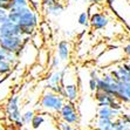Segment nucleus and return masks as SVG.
I'll return each instance as SVG.
<instances>
[{
    "mask_svg": "<svg viewBox=\"0 0 130 130\" xmlns=\"http://www.w3.org/2000/svg\"><path fill=\"white\" fill-rule=\"evenodd\" d=\"M8 11L5 8H1L0 7V25L5 24L6 21H8Z\"/></svg>",
    "mask_w": 130,
    "mask_h": 130,
    "instance_id": "obj_24",
    "label": "nucleus"
},
{
    "mask_svg": "<svg viewBox=\"0 0 130 130\" xmlns=\"http://www.w3.org/2000/svg\"><path fill=\"white\" fill-rule=\"evenodd\" d=\"M59 114V118L62 121L67 122L70 124H77L80 121V114L76 109L75 102H70V101H64L62 108L60 109Z\"/></svg>",
    "mask_w": 130,
    "mask_h": 130,
    "instance_id": "obj_4",
    "label": "nucleus"
},
{
    "mask_svg": "<svg viewBox=\"0 0 130 130\" xmlns=\"http://www.w3.org/2000/svg\"><path fill=\"white\" fill-rule=\"evenodd\" d=\"M58 1H60V0H41V7L45 8V7H48L51 5H54Z\"/></svg>",
    "mask_w": 130,
    "mask_h": 130,
    "instance_id": "obj_27",
    "label": "nucleus"
},
{
    "mask_svg": "<svg viewBox=\"0 0 130 130\" xmlns=\"http://www.w3.org/2000/svg\"><path fill=\"white\" fill-rule=\"evenodd\" d=\"M82 3H85V4H89V1H88V0H81Z\"/></svg>",
    "mask_w": 130,
    "mask_h": 130,
    "instance_id": "obj_34",
    "label": "nucleus"
},
{
    "mask_svg": "<svg viewBox=\"0 0 130 130\" xmlns=\"http://www.w3.org/2000/svg\"><path fill=\"white\" fill-rule=\"evenodd\" d=\"M120 117H121V120L125 124H129V125H130V115H129V114H121V115H120Z\"/></svg>",
    "mask_w": 130,
    "mask_h": 130,
    "instance_id": "obj_29",
    "label": "nucleus"
},
{
    "mask_svg": "<svg viewBox=\"0 0 130 130\" xmlns=\"http://www.w3.org/2000/svg\"><path fill=\"white\" fill-rule=\"evenodd\" d=\"M111 123H112V120L96 117L95 129L96 130H111Z\"/></svg>",
    "mask_w": 130,
    "mask_h": 130,
    "instance_id": "obj_16",
    "label": "nucleus"
},
{
    "mask_svg": "<svg viewBox=\"0 0 130 130\" xmlns=\"http://www.w3.org/2000/svg\"><path fill=\"white\" fill-rule=\"evenodd\" d=\"M100 74H101V70L99 69V68H93V69L89 70V77H90V79L97 80L100 77Z\"/></svg>",
    "mask_w": 130,
    "mask_h": 130,
    "instance_id": "obj_25",
    "label": "nucleus"
},
{
    "mask_svg": "<svg viewBox=\"0 0 130 130\" xmlns=\"http://www.w3.org/2000/svg\"><path fill=\"white\" fill-rule=\"evenodd\" d=\"M13 67L14 66L12 63H9L8 61H6V60L0 61V77L5 75H8L9 73L12 72Z\"/></svg>",
    "mask_w": 130,
    "mask_h": 130,
    "instance_id": "obj_19",
    "label": "nucleus"
},
{
    "mask_svg": "<svg viewBox=\"0 0 130 130\" xmlns=\"http://www.w3.org/2000/svg\"><path fill=\"white\" fill-rule=\"evenodd\" d=\"M62 77H63V75H62V73H61L60 69L51 70V73L46 76L45 88H46V89H48L51 86H54V85H59V83H61Z\"/></svg>",
    "mask_w": 130,
    "mask_h": 130,
    "instance_id": "obj_13",
    "label": "nucleus"
},
{
    "mask_svg": "<svg viewBox=\"0 0 130 130\" xmlns=\"http://www.w3.org/2000/svg\"><path fill=\"white\" fill-rule=\"evenodd\" d=\"M127 63V67H128V70H129V74H130V61H128V62H125Z\"/></svg>",
    "mask_w": 130,
    "mask_h": 130,
    "instance_id": "obj_33",
    "label": "nucleus"
},
{
    "mask_svg": "<svg viewBox=\"0 0 130 130\" xmlns=\"http://www.w3.org/2000/svg\"><path fill=\"white\" fill-rule=\"evenodd\" d=\"M8 19L14 24H18L20 27L38 28L40 22V17L38 14V11H35L30 6L8 11Z\"/></svg>",
    "mask_w": 130,
    "mask_h": 130,
    "instance_id": "obj_1",
    "label": "nucleus"
},
{
    "mask_svg": "<svg viewBox=\"0 0 130 130\" xmlns=\"http://www.w3.org/2000/svg\"><path fill=\"white\" fill-rule=\"evenodd\" d=\"M122 112L117 111L115 109H112L110 106H104V107H99L96 111V117L100 118H108V120H115Z\"/></svg>",
    "mask_w": 130,
    "mask_h": 130,
    "instance_id": "obj_12",
    "label": "nucleus"
},
{
    "mask_svg": "<svg viewBox=\"0 0 130 130\" xmlns=\"http://www.w3.org/2000/svg\"><path fill=\"white\" fill-rule=\"evenodd\" d=\"M88 87H89V90H90L91 93H94V91L97 89L96 80H94V79H89V82H88Z\"/></svg>",
    "mask_w": 130,
    "mask_h": 130,
    "instance_id": "obj_26",
    "label": "nucleus"
},
{
    "mask_svg": "<svg viewBox=\"0 0 130 130\" xmlns=\"http://www.w3.org/2000/svg\"><path fill=\"white\" fill-rule=\"evenodd\" d=\"M45 121H46V118H45V116H43V114H41V112L34 114L33 118H32V121H30V127L34 130L39 129V128L45 123Z\"/></svg>",
    "mask_w": 130,
    "mask_h": 130,
    "instance_id": "obj_17",
    "label": "nucleus"
},
{
    "mask_svg": "<svg viewBox=\"0 0 130 130\" xmlns=\"http://www.w3.org/2000/svg\"><path fill=\"white\" fill-rule=\"evenodd\" d=\"M64 97L54 91L46 89L39 100V108L51 114H58L64 103Z\"/></svg>",
    "mask_w": 130,
    "mask_h": 130,
    "instance_id": "obj_2",
    "label": "nucleus"
},
{
    "mask_svg": "<svg viewBox=\"0 0 130 130\" xmlns=\"http://www.w3.org/2000/svg\"><path fill=\"white\" fill-rule=\"evenodd\" d=\"M27 6H29V0H8L7 11L24 8V7H27Z\"/></svg>",
    "mask_w": 130,
    "mask_h": 130,
    "instance_id": "obj_15",
    "label": "nucleus"
},
{
    "mask_svg": "<svg viewBox=\"0 0 130 130\" xmlns=\"http://www.w3.org/2000/svg\"><path fill=\"white\" fill-rule=\"evenodd\" d=\"M89 17H90V15L88 14L87 11L80 13L79 18H77V22H79V25H81V26H83V27H89Z\"/></svg>",
    "mask_w": 130,
    "mask_h": 130,
    "instance_id": "obj_21",
    "label": "nucleus"
},
{
    "mask_svg": "<svg viewBox=\"0 0 130 130\" xmlns=\"http://www.w3.org/2000/svg\"><path fill=\"white\" fill-rule=\"evenodd\" d=\"M122 52H123V55H124V56H125V58H128L130 60V42L123 46V49H122Z\"/></svg>",
    "mask_w": 130,
    "mask_h": 130,
    "instance_id": "obj_28",
    "label": "nucleus"
},
{
    "mask_svg": "<svg viewBox=\"0 0 130 130\" xmlns=\"http://www.w3.org/2000/svg\"><path fill=\"white\" fill-rule=\"evenodd\" d=\"M34 114H35V112H34L32 109H28V110H26V111L21 112V121L24 122V125H28V124H30V121H32Z\"/></svg>",
    "mask_w": 130,
    "mask_h": 130,
    "instance_id": "obj_20",
    "label": "nucleus"
},
{
    "mask_svg": "<svg viewBox=\"0 0 130 130\" xmlns=\"http://www.w3.org/2000/svg\"><path fill=\"white\" fill-rule=\"evenodd\" d=\"M7 4H8V0H0V7L1 8L7 9Z\"/></svg>",
    "mask_w": 130,
    "mask_h": 130,
    "instance_id": "obj_31",
    "label": "nucleus"
},
{
    "mask_svg": "<svg viewBox=\"0 0 130 130\" xmlns=\"http://www.w3.org/2000/svg\"><path fill=\"white\" fill-rule=\"evenodd\" d=\"M14 35L22 36V29L18 24H14L13 21L8 20L5 24L0 25V38H3V36H14Z\"/></svg>",
    "mask_w": 130,
    "mask_h": 130,
    "instance_id": "obj_9",
    "label": "nucleus"
},
{
    "mask_svg": "<svg viewBox=\"0 0 130 130\" xmlns=\"http://www.w3.org/2000/svg\"><path fill=\"white\" fill-rule=\"evenodd\" d=\"M5 115L11 123H13L18 129L24 127L21 121V109H20V97L18 94H13L7 99L5 104Z\"/></svg>",
    "mask_w": 130,
    "mask_h": 130,
    "instance_id": "obj_3",
    "label": "nucleus"
},
{
    "mask_svg": "<svg viewBox=\"0 0 130 130\" xmlns=\"http://www.w3.org/2000/svg\"><path fill=\"white\" fill-rule=\"evenodd\" d=\"M22 45H24V36L21 35L0 38V47L7 52H12L14 54L20 49Z\"/></svg>",
    "mask_w": 130,
    "mask_h": 130,
    "instance_id": "obj_5",
    "label": "nucleus"
},
{
    "mask_svg": "<svg viewBox=\"0 0 130 130\" xmlns=\"http://www.w3.org/2000/svg\"><path fill=\"white\" fill-rule=\"evenodd\" d=\"M115 97L122 103H130V82H118Z\"/></svg>",
    "mask_w": 130,
    "mask_h": 130,
    "instance_id": "obj_10",
    "label": "nucleus"
},
{
    "mask_svg": "<svg viewBox=\"0 0 130 130\" xmlns=\"http://www.w3.org/2000/svg\"><path fill=\"white\" fill-rule=\"evenodd\" d=\"M63 9H64L63 5H62L60 1H58V3L54 4V5H51V6H48V7L42 8V11L45 12V14L48 15V17H59V15L62 14Z\"/></svg>",
    "mask_w": 130,
    "mask_h": 130,
    "instance_id": "obj_14",
    "label": "nucleus"
},
{
    "mask_svg": "<svg viewBox=\"0 0 130 130\" xmlns=\"http://www.w3.org/2000/svg\"><path fill=\"white\" fill-rule=\"evenodd\" d=\"M111 130H130V125L124 123V122L121 120V117L118 116L117 118L112 120Z\"/></svg>",
    "mask_w": 130,
    "mask_h": 130,
    "instance_id": "obj_18",
    "label": "nucleus"
},
{
    "mask_svg": "<svg viewBox=\"0 0 130 130\" xmlns=\"http://www.w3.org/2000/svg\"><path fill=\"white\" fill-rule=\"evenodd\" d=\"M88 1H89V4H99V5H100L104 0H88Z\"/></svg>",
    "mask_w": 130,
    "mask_h": 130,
    "instance_id": "obj_32",
    "label": "nucleus"
},
{
    "mask_svg": "<svg viewBox=\"0 0 130 130\" xmlns=\"http://www.w3.org/2000/svg\"><path fill=\"white\" fill-rule=\"evenodd\" d=\"M0 130H5V128H4L3 125H0Z\"/></svg>",
    "mask_w": 130,
    "mask_h": 130,
    "instance_id": "obj_35",
    "label": "nucleus"
},
{
    "mask_svg": "<svg viewBox=\"0 0 130 130\" xmlns=\"http://www.w3.org/2000/svg\"><path fill=\"white\" fill-rule=\"evenodd\" d=\"M56 129L58 130H75L74 125L70 123H67V122L62 121V120H59L56 122Z\"/></svg>",
    "mask_w": 130,
    "mask_h": 130,
    "instance_id": "obj_23",
    "label": "nucleus"
},
{
    "mask_svg": "<svg viewBox=\"0 0 130 130\" xmlns=\"http://www.w3.org/2000/svg\"><path fill=\"white\" fill-rule=\"evenodd\" d=\"M94 95H95V101L97 103V107H104V106H110L114 101H116V97L112 96L111 94H109L107 91H103V90H96L94 91Z\"/></svg>",
    "mask_w": 130,
    "mask_h": 130,
    "instance_id": "obj_11",
    "label": "nucleus"
},
{
    "mask_svg": "<svg viewBox=\"0 0 130 130\" xmlns=\"http://www.w3.org/2000/svg\"><path fill=\"white\" fill-rule=\"evenodd\" d=\"M110 24V19L104 12H95L89 17V26L94 30H102L108 27Z\"/></svg>",
    "mask_w": 130,
    "mask_h": 130,
    "instance_id": "obj_6",
    "label": "nucleus"
},
{
    "mask_svg": "<svg viewBox=\"0 0 130 130\" xmlns=\"http://www.w3.org/2000/svg\"><path fill=\"white\" fill-rule=\"evenodd\" d=\"M55 55L61 60V62H68L72 55V46L67 40H61L56 43Z\"/></svg>",
    "mask_w": 130,
    "mask_h": 130,
    "instance_id": "obj_8",
    "label": "nucleus"
},
{
    "mask_svg": "<svg viewBox=\"0 0 130 130\" xmlns=\"http://www.w3.org/2000/svg\"><path fill=\"white\" fill-rule=\"evenodd\" d=\"M62 96L64 97L66 101L70 102H77L80 99V87L77 83L74 81L72 82H63V94Z\"/></svg>",
    "mask_w": 130,
    "mask_h": 130,
    "instance_id": "obj_7",
    "label": "nucleus"
},
{
    "mask_svg": "<svg viewBox=\"0 0 130 130\" xmlns=\"http://www.w3.org/2000/svg\"><path fill=\"white\" fill-rule=\"evenodd\" d=\"M49 63V69L51 70H56V69H60V66H61V60L56 56V55H53L48 61Z\"/></svg>",
    "mask_w": 130,
    "mask_h": 130,
    "instance_id": "obj_22",
    "label": "nucleus"
},
{
    "mask_svg": "<svg viewBox=\"0 0 130 130\" xmlns=\"http://www.w3.org/2000/svg\"><path fill=\"white\" fill-rule=\"evenodd\" d=\"M6 54H7V51H5V49H3L0 47V61L6 60Z\"/></svg>",
    "mask_w": 130,
    "mask_h": 130,
    "instance_id": "obj_30",
    "label": "nucleus"
},
{
    "mask_svg": "<svg viewBox=\"0 0 130 130\" xmlns=\"http://www.w3.org/2000/svg\"><path fill=\"white\" fill-rule=\"evenodd\" d=\"M0 80H1V77H0Z\"/></svg>",
    "mask_w": 130,
    "mask_h": 130,
    "instance_id": "obj_36",
    "label": "nucleus"
}]
</instances>
